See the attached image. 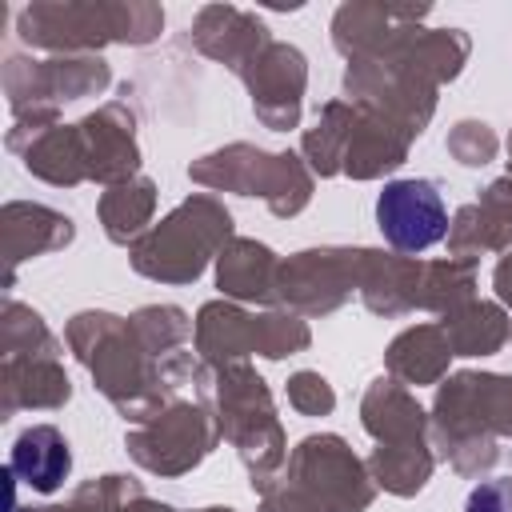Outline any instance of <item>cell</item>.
Instances as JSON below:
<instances>
[{"instance_id": "obj_3", "label": "cell", "mask_w": 512, "mask_h": 512, "mask_svg": "<svg viewBox=\"0 0 512 512\" xmlns=\"http://www.w3.org/2000/svg\"><path fill=\"white\" fill-rule=\"evenodd\" d=\"M464 512H512V476H496L484 480L468 492Z\"/></svg>"}, {"instance_id": "obj_2", "label": "cell", "mask_w": 512, "mask_h": 512, "mask_svg": "<svg viewBox=\"0 0 512 512\" xmlns=\"http://www.w3.org/2000/svg\"><path fill=\"white\" fill-rule=\"evenodd\" d=\"M72 468V456H68V444L56 428H32L16 440L12 448V472L20 480H28L36 492H52Z\"/></svg>"}, {"instance_id": "obj_1", "label": "cell", "mask_w": 512, "mask_h": 512, "mask_svg": "<svg viewBox=\"0 0 512 512\" xmlns=\"http://www.w3.org/2000/svg\"><path fill=\"white\" fill-rule=\"evenodd\" d=\"M376 228L400 252H424L448 232V208L432 180H392L376 200Z\"/></svg>"}]
</instances>
